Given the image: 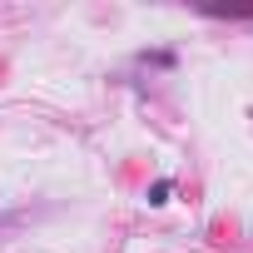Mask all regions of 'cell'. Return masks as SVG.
<instances>
[{
  "label": "cell",
  "mask_w": 253,
  "mask_h": 253,
  "mask_svg": "<svg viewBox=\"0 0 253 253\" xmlns=\"http://www.w3.org/2000/svg\"><path fill=\"white\" fill-rule=\"evenodd\" d=\"M144 65H159V70H169V65H174V50H154V55H144Z\"/></svg>",
  "instance_id": "cell-1"
},
{
  "label": "cell",
  "mask_w": 253,
  "mask_h": 253,
  "mask_svg": "<svg viewBox=\"0 0 253 253\" xmlns=\"http://www.w3.org/2000/svg\"><path fill=\"white\" fill-rule=\"evenodd\" d=\"M169 189H174V184H169V179H159V184L149 189V204H169Z\"/></svg>",
  "instance_id": "cell-2"
}]
</instances>
